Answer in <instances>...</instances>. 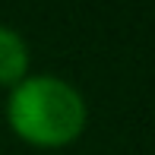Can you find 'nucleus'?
<instances>
[{
  "instance_id": "f257e3e1",
  "label": "nucleus",
  "mask_w": 155,
  "mask_h": 155,
  "mask_svg": "<svg viewBox=\"0 0 155 155\" xmlns=\"http://www.w3.org/2000/svg\"><path fill=\"white\" fill-rule=\"evenodd\" d=\"M6 124L29 146L60 149L82 136L89 104L70 79L54 73H29L6 95Z\"/></svg>"
},
{
  "instance_id": "f03ea898",
  "label": "nucleus",
  "mask_w": 155,
  "mask_h": 155,
  "mask_svg": "<svg viewBox=\"0 0 155 155\" xmlns=\"http://www.w3.org/2000/svg\"><path fill=\"white\" fill-rule=\"evenodd\" d=\"M32 51L22 32L0 22V89H13L29 76Z\"/></svg>"
}]
</instances>
